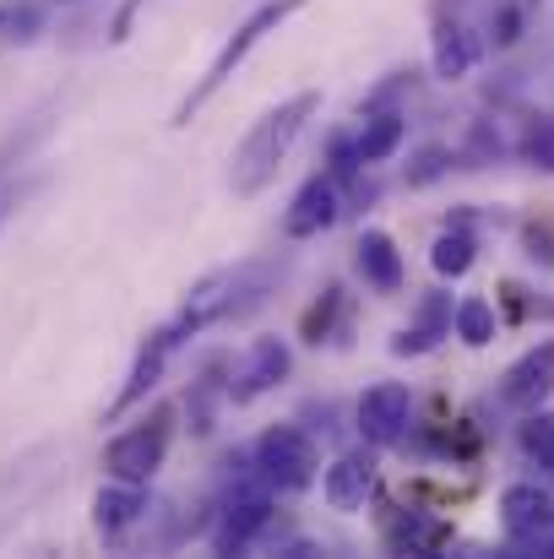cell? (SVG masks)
<instances>
[{"label": "cell", "mask_w": 554, "mask_h": 559, "mask_svg": "<svg viewBox=\"0 0 554 559\" xmlns=\"http://www.w3.org/2000/svg\"><path fill=\"white\" fill-rule=\"evenodd\" d=\"M446 538H451V527L435 522V516H424V511H397V516L386 522V544H391L397 555H435Z\"/></svg>", "instance_id": "17"}, {"label": "cell", "mask_w": 554, "mask_h": 559, "mask_svg": "<svg viewBox=\"0 0 554 559\" xmlns=\"http://www.w3.org/2000/svg\"><path fill=\"white\" fill-rule=\"evenodd\" d=\"M528 255H539V261H554V250H550V234H539V228H528Z\"/></svg>", "instance_id": "28"}, {"label": "cell", "mask_w": 554, "mask_h": 559, "mask_svg": "<svg viewBox=\"0 0 554 559\" xmlns=\"http://www.w3.org/2000/svg\"><path fill=\"white\" fill-rule=\"evenodd\" d=\"M473 255H479L473 234H468V228H446V234L435 239V250H429V266H435L440 277H468Z\"/></svg>", "instance_id": "20"}, {"label": "cell", "mask_w": 554, "mask_h": 559, "mask_svg": "<svg viewBox=\"0 0 554 559\" xmlns=\"http://www.w3.org/2000/svg\"><path fill=\"white\" fill-rule=\"evenodd\" d=\"M446 169H451V153H446V147H424L419 164L408 169V186H429V180H440Z\"/></svg>", "instance_id": "25"}, {"label": "cell", "mask_w": 554, "mask_h": 559, "mask_svg": "<svg viewBox=\"0 0 554 559\" xmlns=\"http://www.w3.org/2000/svg\"><path fill=\"white\" fill-rule=\"evenodd\" d=\"M522 451H528L544 473H554V413H539V407H533V418L522 424Z\"/></svg>", "instance_id": "23"}, {"label": "cell", "mask_w": 554, "mask_h": 559, "mask_svg": "<svg viewBox=\"0 0 554 559\" xmlns=\"http://www.w3.org/2000/svg\"><path fill=\"white\" fill-rule=\"evenodd\" d=\"M369 489H375V456L369 451H343L321 478V495H327L332 511H359Z\"/></svg>", "instance_id": "11"}, {"label": "cell", "mask_w": 554, "mask_h": 559, "mask_svg": "<svg viewBox=\"0 0 554 559\" xmlns=\"http://www.w3.org/2000/svg\"><path fill=\"white\" fill-rule=\"evenodd\" d=\"M359 255V272H365V283L369 288H380V294H397L402 288V255H397V245H391V234H380V228H365L359 234V245H354Z\"/></svg>", "instance_id": "14"}, {"label": "cell", "mask_w": 554, "mask_h": 559, "mask_svg": "<svg viewBox=\"0 0 554 559\" xmlns=\"http://www.w3.org/2000/svg\"><path fill=\"white\" fill-rule=\"evenodd\" d=\"M256 473L272 484V489H305L310 478H316V467H321V456H316V440L305 435V429H294V424H272L261 440H256Z\"/></svg>", "instance_id": "3"}, {"label": "cell", "mask_w": 554, "mask_h": 559, "mask_svg": "<svg viewBox=\"0 0 554 559\" xmlns=\"http://www.w3.org/2000/svg\"><path fill=\"white\" fill-rule=\"evenodd\" d=\"M288 370H294L288 343H283V337H256L250 354H245V365L228 380V402H256V396L272 391L278 380H288Z\"/></svg>", "instance_id": "7"}, {"label": "cell", "mask_w": 554, "mask_h": 559, "mask_svg": "<svg viewBox=\"0 0 554 559\" xmlns=\"http://www.w3.org/2000/svg\"><path fill=\"white\" fill-rule=\"evenodd\" d=\"M164 451H169V413H153L104 445V473L120 484H148L164 467Z\"/></svg>", "instance_id": "4"}, {"label": "cell", "mask_w": 554, "mask_h": 559, "mask_svg": "<svg viewBox=\"0 0 554 559\" xmlns=\"http://www.w3.org/2000/svg\"><path fill=\"white\" fill-rule=\"evenodd\" d=\"M142 489H148V484H120V478H115V489H98L93 522H98L104 538H120L126 527L142 522V511H148V495H142Z\"/></svg>", "instance_id": "13"}, {"label": "cell", "mask_w": 554, "mask_h": 559, "mask_svg": "<svg viewBox=\"0 0 554 559\" xmlns=\"http://www.w3.org/2000/svg\"><path fill=\"white\" fill-rule=\"evenodd\" d=\"M245 305H250V299H239V277H228V272H223V277H207V283L185 299V310L164 326V332H169L175 348H180L190 332H201V326H212V321H223V316H239Z\"/></svg>", "instance_id": "6"}, {"label": "cell", "mask_w": 554, "mask_h": 559, "mask_svg": "<svg viewBox=\"0 0 554 559\" xmlns=\"http://www.w3.org/2000/svg\"><path fill=\"white\" fill-rule=\"evenodd\" d=\"M354 418H359V435H365L369 445H397V440L408 435L413 396H408V385H402V380H375L365 396H359Z\"/></svg>", "instance_id": "5"}, {"label": "cell", "mask_w": 554, "mask_h": 559, "mask_svg": "<svg viewBox=\"0 0 554 559\" xmlns=\"http://www.w3.org/2000/svg\"><path fill=\"white\" fill-rule=\"evenodd\" d=\"M169 354H175V337H169V332H153V337H148V348L137 354V370H131V380H126V391L115 396L109 418H120L126 407H137V402L158 385V374H164V365H169Z\"/></svg>", "instance_id": "16"}, {"label": "cell", "mask_w": 554, "mask_h": 559, "mask_svg": "<svg viewBox=\"0 0 554 559\" xmlns=\"http://www.w3.org/2000/svg\"><path fill=\"white\" fill-rule=\"evenodd\" d=\"M446 332H451V294H424V305H419V326L402 332V337L391 343V354H397V359H419V354H429Z\"/></svg>", "instance_id": "15"}, {"label": "cell", "mask_w": 554, "mask_h": 559, "mask_svg": "<svg viewBox=\"0 0 554 559\" xmlns=\"http://www.w3.org/2000/svg\"><path fill=\"white\" fill-rule=\"evenodd\" d=\"M343 217V195H338V180L332 175H316V180H305L299 195H294V206L283 212V234L288 239H316L321 228H332Z\"/></svg>", "instance_id": "8"}, {"label": "cell", "mask_w": 554, "mask_h": 559, "mask_svg": "<svg viewBox=\"0 0 554 559\" xmlns=\"http://www.w3.org/2000/svg\"><path fill=\"white\" fill-rule=\"evenodd\" d=\"M402 136H408V120H402L397 109H386V115H369L365 131L354 136V147H359V164H386V158L402 147Z\"/></svg>", "instance_id": "19"}, {"label": "cell", "mask_w": 554, "mask_h": 559, "mask_svg": "<svg viewBox=\"0 0 554 559\" xmlns=\"http://www.w3.org/2000/svg\"><path fill=\"white\" fill-rule=\"evenodd\" d=\"M517 33H522V11H517V5H500V16H495V44L506 49V44H517Z\"/></svg>", "instance_id": "26"}, {"label": "cell", "mask_w": 554, "mask_h": 559, "mask_svg": "<svg viewBox=\"0 0 554 559\" xmlns=\"http://www.w3.org/2000/svg\"><path fill=\"white\" fill-rule=\"evenodd\" d=\"M294 11H305V0H267V5H256V11H250V16L234 27V38L217 49V60L207 66V76H201V82L185 93V104L175 109V126H190V120L207 109V98H212V93H217V87H223V82H228V76L245 66V55H250V49H256L267 33H278Z\"/></svg>", "instance_id": "2"}, {"label": "cell", "mask_w": 554, "mask_h": 559, "mask_svg": "<svg viewBox=\"0 0 554 559\" xmlns=\"http://www.w3.org/2000/svg\"><path fill=\"white\" fill-rule=\"evenodd\" d=\"M473 38H468V27L462 22H435V44H429V60H435V76L440 82H457V76H468V66H473Z\"/></svg>", "instance_id": "18"}, {"label": "cell", "mask_w": 554, "mask_h": 559, "mask_svg": "<svg viewBox=\"0 0 554 559\" xmlns=\"http://www.w3.org/2000/svg\"><path fill=\"white\" fill-rule=\"evenodd\" d=\"M544 555H550V559H554V538H550V544H544Z\"/></svg>", "instance_id": "29"}, {"label": "cell", "mask_w": 554, "mask_h": 559, "mask_svg": "<svg viewBox=\"0 0 554 559\" xmlns=\"http://www.w3.org/2000/svg\"><path fill=\"white\" fill-rule=\"evenodd\" d=\"M142 5H148V0H126V5H120V16H115V27H109V38H115V44H126V38H131V22H137V11H142Z\"/></svg>", "instance_id": "27"}, {"label": "cell", "mask_w": 554, "mask_h": 559, "mask_svg": "<svg viewBox=\"0 0 554 559\" xmlns=\"http://www.w3.org/2000/svg\"><path fill=\"white\" fill-rule=\"evenodd\" d=\"M451 321H457V337L468 348H490L495 343V305L490 299H462Z\"/></svg>", "instance_id": "21"}, {"label": "cell", "mask_w": 554, "mask_h": 559, "mask_svg": "<svg viewBox=\"0 0 554 559\" xmlns=\"http://www.w3.org/2000/svg\"><path fill=\"white\" fill-rule=\"evenodd\" d=\"M500 522H506V533H511L517 544L550 533L554 527V495L539 489V484H511V489L500 495Z\"/></svg>", "instance_id": "10"}, {"label": "cell", "mask_w": 554, "mask_h": 559, "mask_svg": "<svg viewBox=\"0 0 554 559\" xmlns=\"http://www.w3.org/2000/svg\"><path fill=\"white\" fill-rule=\"evenodd\" d=\"M517 153H522V158H528L533 169L554 175V115H539V120H528V131H522Z\"/></svg>", "instance_id": "22"}, {"label": "cell", "mask_w": 554, "mask_h": 559, "mask_svg": "<svg viewBox=\"0 0 554 559\" xmlns=\"http://www.w3.org/2000/svg\"><path fill=\"white\" fill-rule=\"evenodd\" d=\"M338 305H343V294H338V288H327V299H321V305H310V316H305V343H321V337L332 332Z\"/></svg>", "instance_id": "24"}, {"label": "cell", "mask_w": 554, "mask_h": 559, "mask_svg": "<svg viewBox=\"0 0 554 559\" xmlns=\"http://www.w3.org/2000/svg\"><path fill=\"white\" fill-rule=\"evenodd\" d=\"M550 391H554V343H539L533 354H522L506 370V380H500V402L506 407H522V413H533Z\"/></svg>", "instance_id": "9"}, {"label": "cell", "mask_w": 554, "mask_h": 559, "mask_svg": "<svg viewBox=\"0 0 554 559\" xmlns=\"http://www.w3.org/2000/svg\"><path fill=\"white\" fill-rule=\"evenodd\" d=\"M316 109H321V93H294L288 104H278L272 115H261V120L245 131V142H239V153H234V169H228L234 195H256V190H267L278 180L288 147L299 142V131H305V120H310Z\"/></svg>", "instance_id": "1"}, {"label": "cell", "mask_w": 554, "mask_h": 559, "mask_svg": "<svg viewBox=\"0 0 554 559\" xmlns=\"http://www.w3.org/2000/svg\"><path fill=\"white\" fill-rule=\"evenodd\" d=\"M272 522V506H267V495H234L228 506H223V516H217V527H212V549L217 555H239L261 527Z\"/></svg>", "instance_id": "12"}]
</instances>
